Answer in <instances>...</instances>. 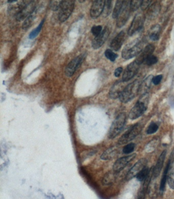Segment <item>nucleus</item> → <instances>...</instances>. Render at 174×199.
<instances>
[{"label":"nucleus","mask_w":174,"mask_h":199,"mask_svg":"<svg viewBox=\"0 0 174 199\" xmlns=\"http://www.w3.org/2000/svg\"><path fill=\"white\" fill-rule=\"evenodd\" d=\"M149 96L148 93L142 94L138 101L130 110L129 113V118L132 120L140 118L147 109L149 103Z\"/></svg>","instance_id":"f257e3e1"},{"label":"nucleus","mask_w":174,"mask_h":199,"mask_svg":"<svg viewBox=\"0 0 174 199\" xmlns=\"http://www.w3.org/2000/svg\"><path fill=\"white\" fill-rule=\"evenodd\" d=\"M144 42L141 39H137L125 46L123 50L122 56L124 59L128 60L139 55L143 50Z\"/></svg>","instance_id":"f03ea898"},{"label":"nucleus","mask_w":174,"mask_h":199,"mask_svg":"<svg viewBox=\"0 0 174 199\" xmlns=\"http://www.w3.org/2000/svg\"><path fill=\"white\" fill-rule=\"evenodd\" d=\"M140 82L135 80L126 86L119 95V99L123 103H127L132 100L140 93Z\"/></svg>","instance_id":"7ed1b4c3"},{"label":"nucleus","mask_w":174,"mask_h":199,"mask_svg":"<svg viewBox=\"0 0 174 199\" xmlns=\"http://www.w3.org/2000/svg\"><path fill=\"white\" fill-rule=\"evenodd\" d=\"M126 121V115L125 112L119 113L116 116L108 132V137L110 139H113L118 137L124 128Z\"/></svg>","instance_id":"20e7f679"},{"label":"nucleus","mask_w":174,"mask_h":199,"mask_svg":"<svg viewBox=\"0 0 174 199\" xmlns=\"http://www.w3.org/2000/svg\"><path fill=\"white\" fill-rule=\"evenodd\" d=\"M143 126L137 123L128 129L127 131L119 138L118 141V145L121 146L129 143L138 136L143 129Z\"/></svg>","instance_id":"39448f33"},{"label":"nucleus","mask_w":174,"mask_h":199,"mask_svg":"<svg viewBox=\"0 0 174 199\" xmlns=\"http://www.w3.org/2000/svg\"><path fill=\"white\" fill-rule=\"evenodd\" d=\"M75 7V1H61L58 18L61 22L67 20L72 13Z\"/></svg>","instance_id":"423d86ee"},{"label":"nucleus","mask_w":174,"mask_h":199,"mask_svg":"<svg viewBox=\"0 0 174 199\" xmlns=\"http://www.w3.org/2000/svg\"><path fill=\"white\" fill-rule=\"evenodd\" d=\"M145 19L146 16L143 13H138L135 16L128 31L129 36H132L143 28Z\"/></svg>","instance_id":"0eeeda50"},{"label":"nucleus","mask_w":174,"mask_h":199,"mask_svg":"<svg viewBox=\"0 0 174 199\" xmlns=\"http://www.w3.org/2000/svg\"><path fill=\"white\" fill-rule=\"evenodd\" d=\"M36 1H29L27 2L25 6L23 7L20 12L16 16V20L20 22L27 19L29 16L33 14L36 7Z\"/></svg>","instance_id":"6e6552de"},{"label":"nucleus","mask_w":174,"mask_h":199,"mask_svg":"<svg viewBox=\"0 0 174 199\" xmlns=\"http://www.w3.org/2000/svg\"><path fill=\"white\" fill-rule=\"evenodd\" d=\"M140 64L136 60L128 64L124 71L123 75L122 80L124 82L131 80L138 73Z\"/></svg>","instance_id":"1a4fd4ad"},{"label":"nucleus","mask_w":174,"mask_h":199,"mask_svg":"<svg viewBox=\"0 0 174 199\" xmlns=\"http://www.w3.org/2000/svg\"><path fill=\"white\" fill-rule=\"evenodd\" d=\"M147 161L146 158L140 159L135 165L132 166L126 176V180L129 181L136 177L137 174L146 167Z\"/></svg>","instance_id":"9d476101"},{"label":"nucleus","mask_w":174,"mask_h":199,"mask_svg":"<svg viewBox=\"0 0 174 199\" xmlns=\"http://www.w3.org/2000/svg\"><path fill=\"white\" fill-rule=\"evenodd\" d=\"M137 154L133 153L128 156L121 157L117 159L113 164L112 168L113 172H115L116 174H118L121 171H122L129 162L134 160Z\"/></svg>","instance_id":"9b49d317"},{"label":"nucleus","mask_w":174,"mask_h":199,"mask_svg":"<svg viewBox=\"0 0 174 199\" xmlns=\"http://www.w3.org/2000/svg\"><path fill=\"white\" fill-rule=\"evenodd\" d=\"M128 1H124V4L123 6L122 9L118 16L116 20V26L118 28H121L125 25L126 22L128 20L130 15V7Z\"/></svg>","instance_id":"f8f14e48"},{"label":"nucleus","mask_w":174,"mask_h":199,"mask_svg":"<svg viewBox=\"0 0 174 199\" xmlns=\"http://www.w3.org/2000/svg\"><path fill=\"white\" fill-rule=\"evenodd\" d=\"M110 30L107 27H105L102 32L98 36H96L92 41V47L94 49H98L101 47L109 37Z\"/></svg>","instance_id":"ddd939ff"},{"label":"nucleus","mask_w":174,"mask_h":199,"mask_svg":"<svg viewBox=\"0 0 174 199\" xmlns=\"http://www.w3.org/2000/svg\"><path fill=\"white\" fill-rule=\"evenodd\" d=\"M83 55H79L69 62L65 69V74L67 77H71L73 75L81 63L82 61H83Z\"/></svg>","instance_id":"4468645a"},{"label":"nucleus","mask_w":174,"mask_h":199,"mask_svg":"<svg viewBox=\"0 0 174 199\" xmlns=\"http://www.w3.org/2000/svg\"><path fill=\"white\" fill-rule=\"evenodd\" d=\"M105 1L98 0L95 1L91 5L90 14L91 18L97 19L102 14L105 6Z\"/></svg>","instance_id":"2eb2a0df"},{"label":"nucleus","mask_w":174,"mask_h":199,"mask_svg":"<svg viewBox=\"0 0 174 199\" xmlns=\"http://www.w3.org/2000/svg\"><path fill=\"white\" fill-rule=\"evenodd\" d=\"M166 150H164L160 154V156L159 157L158 159L157 160V163L156 164L155 166L153 169V173H152V178L153 179H156L160 175L162 169L163 167V163L165 162V158L166 156Z\"/></svg>","instance_id":"dca6fc26"},{"label":"nucleus","mask_w":174,"mask_h":199,"mask_svg":"<svg viewBox=\"0 0 174 199\" xmlns=\"http://www.w3.org/2000/svg\"><path fill=\"white\" fill-rule=\"evenodd\" d=\"M126 34L123 31L120 32L115 37L110 44V47L115 51H118L121 49L125 40Z\"/></svg>","instance_id":"f3484780"},{"label":"nucleus","mask_w":174,"mask_h":199,"mask_svg":"<svg viewBox=\"0 0 174 199\" xmlns=\"http://www.w3.org/2000/svg\"><path fill=\"white\" fill-rule=\"evenodd\" d=\"M125 87L124 86V82L118 81L114 84L109 91V97L112 99H116L119 98V95Z\"/></svg>","instance_id":"a211bd4d"},{"label":"nucleus","mask_w":174,"mask_h":199,"mask_svg":"<svg viewBox=\"0 0 174 199\" xmlns=\"http://www.w3.org/2000/svg\"><path fill=\"white\" fill-rule=\"evenodd\" d=\"M155 50V47L152 44H149L146 46L144 50L140 53V55L135 60L140 64L143 63L150 56L152 55V53Z\"/></svg>","instance_id":"6ab92c4d"},{"label":"nucleus","mask_w":174,"mask_h":199,"mask_svg":"<svg viewBox=\"0 0 174 199\" xmlns=\"http://www.w3.org/2000/svg\"><path fill=\"white\" fill-rule=\"evenodd\" d=\"M118 149L115 147H112L107 149L101 156L102 160H109L114 158L118 154Z\"/></svg>","instance_id":"aec40b11"},{"label":"nucleus","mask_w":174,"mask_h":199,"mask_svg":"<svg viewBox=\"0 0 174 199\" xmlns=\"http://www.w3.org/2000/svg\"><path fill=\"white\" fill-rule=\"evenodd\" d=\"M171 159H169V162H168L166 167L165 168V171L163 172V175H162V178L161 179L160 187H159V191H160V194H162L165 191V184H166V181L168 179V173L169 171V168L171 166Z\"/></svg>","instance_id":"412c9836"},{"label":"nucleus","mask_w":174,"mask_h":199,"mask_svg":"<svg viewBox=\"0 0 174 199\" xmlns=\"http://www.w3.org/2000/svg\"><path fill=\"white\" fill-rule=\"evenodd\" d=\"M160 10V4L158 3H155L149 7L147 13V16L149 19H154L158 16Z\"/></svg>","instance_id":"4be33fe9"},{"label":"nucleus","mask_w":174,"mask_h":199,"mask_svg":"<svg viewBox=\"0 0 174 199\" xmlns=\"http://www.w3.org/2000/svg\"><path fill=\"white\" fill-rule=\"evenodd\" d=\"M27 1H20L19 3L12 5L8 8V12L9 14L14 15L16 16L20 12V10L22 9L23 7L27 4Z\"/></svg>","instance_id":"5701e85b"},{"label":"nucleus","mask_w":174,"mask_h":199,"mask_svg":"<svg viewBox=\"0 0 174 199\" xmlns=\"http://www.w3.org/2000/svg\"><path fill=\"white\" fill-rule=\"evenodd\" d=\"M116 173L115 172H110L104 176L102 183L104 186H108L113 183L116 178Z\"/></svg>","instance_id":"b1692460"},{"label":"nucleus","mask_w":174,"mask_h":199,"mask_svg":"<svg viewBox=\"0 0 174 199\" xmlns=\"http://www.w3.org/2000/svg\"><path fill=\"white\" fill-rule=\"evenodd\" d=\"M153 78V76L150 75L145 80H144V81L140 85V93H141L142 94L147 93V90L150 89L151 85Z\"/></svg>","instance_id":"393cba45"},{"label":"nucleus","mask_w":174,"mask_h":199,"mask_svg":"<svg viewBox=\"0 0 174 199\" xmlns=\"http://www.w3.org/2000/svg\"><path fill=\"white\" fill-rule=\"evenodd\" d=\"M167 181L170 188L174 190V160L169 168Z\"/></svg>","instance_id":"a878e982"},{"label":"nucleus","mask_w":174,"mask_h":199,"mask_svg":"<svg viewBox=\"0 0 174 199\" xmlns=\"http://www.w3.org/2000/svg\"><path fill=\"white\" fill-rule=\"evenodd\" d=\"M151 171V169H150L148 167L146 166L137 174V175L136 176L137 179L140 182L144 181L150 174Z\"/></svg>","instance_id":"bb28decb"},{"label":"nucleus","mask_w":174,"mask_h":199,"mask_svg":"<svg viewBox=\"0 0 174 199\" xmlns=\"http://www.w3.org/2000/svg\"><path fill=\"white\" fill-rule=\"evenodd\" d=\"M152 31L150 34V38L152 41H157L159 39L160 35V27L158 25H156L152 27Z\"/></svg>","instance_id":"cd10ccee"},{"label":"nucleus","mask_w":174,"mask_h":199,"mask_svg":"<svg viewBox=\"0 0 174 199\" xmlns=\"http://www.w3.org/2000/svg\"><path fill=\"white\" fill-rule=\"evenodd\" d=\"M124 4V1H117L115 5V8L112 13V17L113 19H117L119 16L121 10L122 9Z\"/></svg>","instance_id":"c85d7f7f"},{"label":"nucleus","mask_w":174,"mask_h":199,"mask_svg":"<svg viewBox=\"0 0 174 199\" xmlns=\"http://www.w3.org/2000/svg\"><path fill=\"white\" fill-rule=\"evenodd\" d=\"M44 19H43L41 22L40 23L39 25L37 27H36V28L34 29V30H32L30 34L29 35V38L30 39H34L36 37V36H37L38 34L40 33L41 29H42V26L44 24Z\"/></svg>","instance_id":"c756f323"},{"label":"nucleus","mask_w":174,"mask_h":199,"mask_svg":"<svg viewBox=\"0 0 174 199\" xmlns=\"http://www.w3.org/2000/svg\"><path fill=\"white\" fill-rule=\"evenodd\" d=\"M112 1H105V6L102 14L104 17L108 16L112 12Z\"/></svg>","instance_id":"7c9ffc66"},{"label":"nucleus","mask_w":174,"mask_h":199,"mask_svg":"<svg viewBox=\"0 0 174 199\" xmlns=\"http://www.w3.org/2000/svg\"><path fill=\"white\" fill-rule=\"evenodd\" d=\"M35 18V16L34 14H32L30 16H29L25 20H24V23L23 24L22 28L23 29H26L31 26L33 24V21Z\"/></svg>","instance_id":"2f4dec72"},{"label":"nucleus","mask_w":174,"mask_h":199,"mask_svg":"<svg viewBox=\"0 0 174 199\" xmlns=\"http://www.w3.org/2000/svg\"><path fill=\"white\" fill-rule=\"evenodd\" d=\"M142 1L140 0H132L130 1L129 7L130 10L131 11H135L138 9L139 7H140Z\"/></svg>","instance_id":"473e14b6"},{"label":"nucleus","mask_w":174,"mask_h":199,"mask_svg":"<svg viewBox=\"0 0 174 199\" xmlns=\"http://www.w3.org/2000/svg\"><path fill=\"white\" fill-rule=\"evenodd\" d=\"M105 56L108 59L112 62H114L118 57V54L114 53L110 49H107L105 51Z\"/></svg>","instance_id":"72a5a7b5"},{"label":"nucleus","mask_w":174,"mask_h":199,"mask_svg":"<svg viewBox=\"0 0 174 199\" xmlns=\"http://www.w3.org/2000/svg\"><path fill=\"white\" fill-rule=\"evenodd\" d=\"M159 126L156 123L152 122L149 125L147 129V134H153L155 133L158 130Z\"/></svg>","instance_id":"f704fd0d"},{"label":"nucleus","mask_w":174,"mask_h":199,"mask_svg":"<svg viewBox=\"0 0 174 199\" xmlns=\"http://www.w3.org/2000/svg\"><path fill=\"white\" fill-rule=\"evenodd\" d=\"M135 147V144L133 143H129L123 149V152L125 154H129L133 152Z\"/></svg>","instance_id":"c9c22d12"},{"label":"nucleus","mask_w":174,"mask_h":199,"mask_svg":"<svg viewBox=\"0 0 174 199\" xmlns=\"http://www.w3.org/2000/svg\"><path fill=\"white\" fill-rule=\"evenodd\" d=\"M61 1H51L49 7L53 11H56L59 10Z\"/></svg>","instance_id":"e433bc0d"},{"label":"nucleus","mask_w":174,"mask_h":199,"mask_svg":"<svg viewBox=\"0 0 174 199\" xmlns=\"http://www.w3.org/2000/svg\"><path fill=\"white\" fill-rule=\"evenodd\" d=\"M146 64L147 66H151L156 64L158 62V58L154 55H151L146 60Z\"/></svg>","instance_id":"4c0bfd02"},{"label":"nucleus","mask_w":174,"mask_h":199,"mask_svg":"<svg viewBox=\"0 0 174 199\" xmlns=\"http://www.w3.org/2000/svg\"><path fill=\"white\" fill-rule=\"evenodd\" d=\"M102 31V27L101 26H94L92 27L91 32L94 37L98 36L100 34Z\"/></svg>","instance_id":"58836bf2"},{"label":"nucleus","mask_w":174,"mask_h":199,"mask_svg":"<svg viewBox=\"0 0 174 199\" xmlns=\"http://www.w3.org/2000/svg\"><path fill=\"white\" fill-rule=\"evenodd\" d=\"M162 79V75H159L156 76L155 77H153L152 79V83H153L155 85H157L160 83V82Z\"/></svg>","instance_id":"ea45409f"},{"label":"nucleus","mask_w":174,"mask_h":199,"mask_svg":"<svg viewBox=\"0 0 174 199\" xmlns=\"http://www.w3.org/2000/svg\"><path fill=\"white\" fill-rule=\"evenodd\" d=\"M151 2V1H142L141 2V6H140V8L141 10L144 11L145 10L147 9V8H149Z\"/></svg>","instance_id":"a19ab883"},{"label":"nucleus","mask_w":174,"mask_h":199,"mask_svg":"<svg viewBox=\"0 0 174 199\" xmlns=\"http://www.w3.org/2000/svg\"><path fill=\"white\" fill-rule=\"evenodd\" d=\"M123 69L122 67H119V68H118L116 69L115 71V76L116 77H119L120 76L121 74H122V73Z\"/></svg>","instance_id":"79ce46f5"}]
</instances>
